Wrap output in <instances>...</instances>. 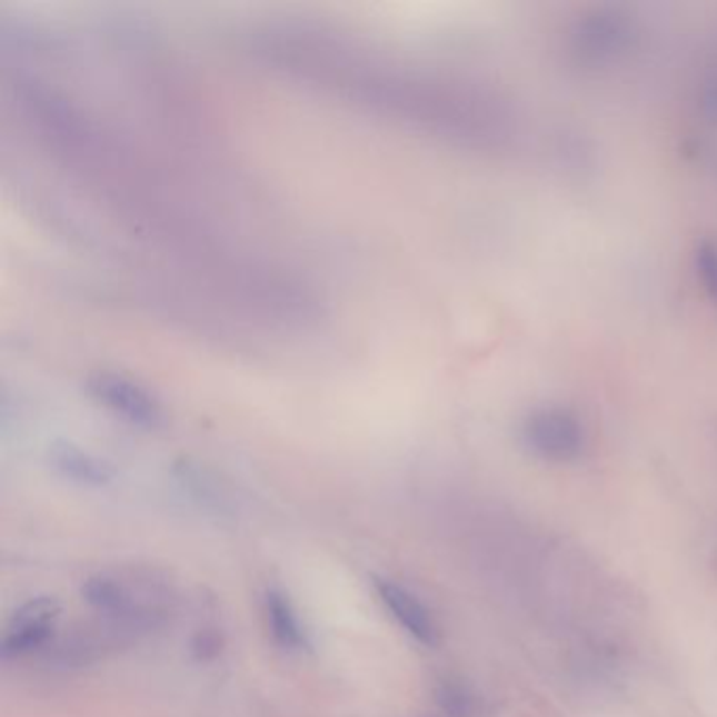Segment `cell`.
I'll return each mask as SVG.
<instances>
[{
	"label": "cell",
	"mask_w": 717,
	"mask_h": 717,
	"mask_svg": "<svg viewBox=\"0 0 717 717\" xmlns=\"http://www.w3.org/2000/svg\"><path fill=\"white\" fill-rule=\"evenodd\" d=\"M82 598L122 634L160 627L173 604V587L152 568L101 570L82 582Z\"/></svg>",
	"instance_id": "obj_1"
},
{
	"label": "cell",
	"mask_w": 717,
	"mask_h": 717,
	"mask_svg": "<svg viewBox=\"0 0 717 717\" xmlns=\"http://www.w3.org/2000/svg\"><path fill=\"white\" fill-rule=\"evenodd\" d=\"M61 604L56 598L39 596L20 606L7 623L0 638L2 659H21L44 653L58 638Z\"/></svg>",
	"instance_id": "obj_2"
},
{
	"label": "cell",
	"mask_w": 717,
	"mask_h": 717,
	"mask_svg": "<svg viewBox=\"0 0 717 717\" xmlns=\"http://www.w3.org/2000/svg\"><path fill=\"white\" fill-rule=\"evenodd\" d=\"M44 461L59 478L84 488H103L117 480V467L108 457L68 436H56L47 442Z\"/></svg>",
	"instance_id": "obj_3"
},
{
	"label": "cell",
	"mask_w": 717,
	"mask_h": 717,
	"mask_svg": "<svg viewBox=\"0 0 717 717\" xmlns=\"http://www.w3.org/2000/svg\"><path fill=\"white\" fill-rule=\"evenodd\" d=\"M372 582L379 594V600L384 601L391 617L398 620V625L410 638L426 646L438 644V625L426 604L419 600V596H415L408 587L391 579L372 577Z\"/></svg>",
	"instance_id": "obj_4"
},
{
	"label": "cell",
	"mask_w": 717,
	"mask_h": 717,
	"mask_svg": "<svg viewBox=\"0 0 717 717\" xmlns=\"http://www.w3.org/2000/svg\"><path fill=\"white\" fill-rule=\"evenodd\" d=\"M263 610L273 641L287 653H301L310 648V636L299 619L289 594L280 587H268L263 596Z\"/></svg>",
	"instance_id": "obj_5"
},
{
	"label": "cell",
	"mask_w": 717,
	"mask_h": 717,
	"mask_svg": "<svg viewBox=\"0 0 717 717\" xmlns=\"http://www.w3.org/2000/svg\"><path fill=\"white\" fill-rule=\"evenodd\" d=\"M223 646H226V641H223L221 631H217V629L196 631L192 644H190L195 659L200 660V663H211V660L217 659L223 653Z\"/></svg>",
	"instance_id": "obj_6"
},
{
	"label": "cell",
	"mask_w": 717,
	"mask_h": 717,
	"mask_svg": "<svg viewBox=\"0 0 717 717\" xmlns=\"http://www.w3.org/2000/svg\"><path fill=\"white\" fill-rule=\"evenodd\" d=\"M440 700L445 705L448 711L452 714H464L469 707V695L466 693V688H461L459 684H445L442 690H440Z\"/></svg>",
	"instance_id": "obj_7"
}]
</instances>
